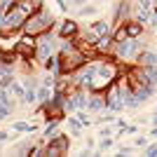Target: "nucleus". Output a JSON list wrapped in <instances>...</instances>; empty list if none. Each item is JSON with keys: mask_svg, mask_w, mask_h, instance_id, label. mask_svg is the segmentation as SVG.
Wrapping results in <instances>:
<instances>
[{"mask_svg": "<svg viewBox=\"0 0 157 157\" xmlns=\"http://www.w3.org/2000/svg\"><path fill=\"white\" fill-rule=\"evenodd\" d=\"M14 129H17V131H35V127L28 124V122H17V124H14Z\"/></svg>", "mask_w": 157, "mask_h": 157, "instance_id": "6ab92c4d", "label": "nucleus"}, {"mask_svg": "<svg viewBox=\"0 0 157 157\" xmlns=\"http://www.w3.org/2000/svg\"><path fill=\"white\" fill-rule=\"evenodd\" d=\"M124 31H127V38H138L141 33H143V26H141V21H127L124 24Z\"/></svg>", "mask_w": 157, "mask_h": 157, "instance_id": "4468645a", "label": "nucleus"}, {"mask_svg": "<svg viewBox=\"0 0 157 157\" xmlns=\"http://www.w3.org/2000/svg\"><path fill=\"white\" fill-rule=\"evenodd\" d=\"M113 49H115V56L120 61H129V59H136L138 54H141V42L136 38H124V40H120V42H115Z\"/></svg>", "mask_w": 157, "mask_h": 157, "instance_id": "39448f33", "label": "nucleus"}, {"mask_svg": "<svg viewBox=\"0 0 157 157\" xmlns=\"http://www.w3.org/2000/svg\"><path fill=\"white\" fill-rule=\"evenodd\" d=\"M0 28H7V10L0 7Z\"/></svg>", "mask_w": 157, "mask_h": 157, "instance_id": "412c9836", "label": "nucleus"}, {"mask_svg": "<svg viewBox=\"0 0 157 157\" xmlns=\"http://www.w3.org/2000/svg\"><path fill=\"white\" fill-rule=\"evenodd\" d=\"M127 7H129V5H127V0L122 2V5H117V10H115V21H117V24L127 17Z\"/></svg>", "mask_w": 157, "mask_h": 157, "instance_id": "a211bd4d", "label": "nucleus"}, {"mask_svg": "<svg viewBox=\"0 0 157 157\" xmlns=\"http://www.w3.org/2000/svg\"><path fill=\"white\" fill-rule=\"evenodd\" d=\"M117 75H120L117 63H113L110 59H96V61L85 63L80 68L75 82H78V87H82V89L103 92L113 82H117Z\"/></svg>", "mask_w": 157, "mask_h": 157, "instance_id": "f257e3e1", "label": "nucleus"}, {"mask_svg": "<svg viewBox=\"0 0 157 157\" xmlns=\"http://www.w3.org/2000/svg\"><path fill=\"white\" fill-rule=\"evenodd\" d=\"M38 38V45H35V56L38 59H49L52 56V52H54V35L52 33H40V35H35Z\"/></svg>", "mask_w": 157, "mask_h": 157, "instance_id": "423d86ee", "label": "nucleus"}, {"mask_svg": "<svg viewBox=\"0 0 157 157\" xmlns=\"http://www.w3.org/2000/svg\"><path fill=\"white\" fill-rule=\"evenodd\" d=\"M150 134H152V136H155V138H157V124H155V129H152V131H150Z\"/></svg>", "mask_w": 157, "mask_h": 157, "instance_id": "393cba45", "label": "nucleus"}, {"mask_svg": "<svg viewBox=\"0 0 157 157\" xmlns=\"http://www.w3.org/2000/svg\"><path fill=\"white\" fill-rule=\"evenodd\" d=\"M35 96H38L40 101H49V85H40L38 89H35Z\"/></svg>", "mask_w": 157, "mask_h": 157, "instance_id": "f3484780", "label": "nucleus"}, {"mask_svg": "<svg viewBox=\"0 0 157 157\" xmlns=\"http://www.w3.org/2000/svg\"><path fill=\"white\" fill-rule=\"evenodd\" d=\"M54 26V17L49 12H42V10H38V12H33L31 17L26 19V24H24V31L28 33V35H40V33L49 31V28Z\"/></svg>", "mask_w": 157, "mask_h": 157, "instance_id": "7ed1b4c3", "label": "nucleus"}, {"mask_svg": "<svg viewBox=\"0 0 157 157\" xmlns=\"http://www.w3.org/2000/svg\"><path fill=\"white\" fill-rule=\"evenodd\" d=\"M138 66H157V54L155 52H141L136 56Z\"/></svg>", "mask_w": 157, "mask_h": 157, "instance_id": "2eb2a0df", "label": "nucleus"}, {"mask_svg": "<svg viewBox=\"0 0 157 157\" xmlns=\"http://www.w3.org/2000/svg\"><path fill=\"white\" fill-rule=\"evenodd\" d=\"M66 152H68V136L52 138V143L45 148V155H49V157H59V155H66Z\"/></svg>", "mask_w": 157, "mask_h": 157, "instance_id": "1a4fd4ad", "label": "nucleus"}, {"mask_svg": "<svg viewBox=\"0 0 157 157\" xmlns=\"http://www.w3.org/2000/svg\"><path fill=\"white\" fill-rule=\"evenodd\" d=\"M78 120H80V122H82V124H89V117H87V115H82V113H80V115H78Z\"/></svg>", "mask_w": 157, "mask_h": 157, "instance_id": "5701e85b", "label": "nucleus"}, {"mask_svg": "<svg viewBox=\"0 0 157 157\" xmlns=\"http://www.w3.org/2000/svg\"><path fill=\"white\" fill-rule=\"evenodd\" d=\"M141 68H143L145 78L150 80L152 85H157V66H141Z\"/></svg>", "mask_w": 157, "mask_h": 157, "instance_id": "dca6fc26", "label": "nucleus"}, {"mask_svg": "<svg viewBox=\"0 0 157 157\" xmlns=\"http://www.w3.org/2000/svg\"><path fill=\"white\" fill-rule=\"evenodd\" d=\"M117 155H131V150H129V148H120Z\"/></svg>", "mask_w": 157, "mask_h": 157, "instance_id": "b1692460", "label": "nucleus"}, {"mask_svg": "<svg viewBox=\"0 0 157 157\" xmlns=\"http://www.w3.org/2000/svg\"><path fill=\"white\" fill-rule=\"evenodd\" d=\"M59 61H61V73H73L80 71L87 63V56L73 45H63V49L59 52Z\"/></svg>", "mask_w": 157, "mask_h": 157, "instance_id": "f03ea898", "label": "nucleus"}, {"mask_svg": "<svg viewBox=\"0 0 157 157\" xmlns=\"http://www.w3.org/2000/svg\"><path fill=\"white\" fill-rule=\"evenodd\" d=\"M87 108L92 113H101V110H105V96L101 92H94L92 96H89V101H87Z\"/></svg>", "mask_w": 157, "mask_h": 157, "instance_id": "9b49d317", "label": "nucleus"}, {"mask_svg": "<svg viewBox=\"0 0 157 157\" xmlns=\"http://www.w3.org/2000/svg\"><path fill=\"white\" fill-rule=\"evenodd\" d=\"M14 103H12V92L7 87H0V117H7L12 113Z\"/></svg>", "mask_w": 157, "mask_h": 157, "instance_id": "9d476101", "label": "nucleus"}, {"mask_svg": "<svg viewBox=\"0 0 157 157\" xmlns=\"http://www.w3.org/2000/svg\"><path fill=\"white\" fill-rule=\"evenodd\" d=\"M89 33L98 40V38H103V35H110V26H108L105 21H94L92 28H89Z\"/></svg>", "mask_w": 157, "mask_h": 157, "instance_id": "ddd939ff", "label": "nucleus"}, {"mask_svg": "<svg viewBox=\"0 0 157 157\" xmlns=\"http://www.w3.org/2000/svg\"><path fill=\"white\" fill-rule=\"evenodd\" d=\"M75 33H78V24H75L73 19H66L63 24H61V28H59V35L63 40H71Z\"/></svg>", "mask_w": 157, "mask_h": 157, "instance_id": "f8f14e48", "label": "nucleus"}, {"mask_svg": "<svg viewBox=\"0 0 157 157\" xmlns=\"http://www.w3.org/2000/svg\"><path fill=\"white\" fill-rule=\"evenodd\" d=\"M35 45H38V38L35 35H24V38L17 42V47H14V52L19 54V56H33L35 54Z\"/></svg>", "mask_w": 157, "mask_h": 157, "instance_id": "0eeeda50", "label": "nucleus"}, {"mask_svg": "<svg viewBox=\"0 0 157 157\" xmlns=\"http://www.w3.org/2000/svg\"><path fill=\"white\" fill-rule=\"evenodd\" d=\"M127 94H129V85H117V82H113L103 94L105 96V108L113 110V113L127 108Z\"/></svg>", "mask_w": 157, "mask_h": 157, "instance_id": "20e7f679", "label": "nucleus"}, {"mask_svg": "<svg viewBox=\"0 0 157 157\" xmlns=\"http://www.w3.org/2000/svg\"><path fill=\"white\" fill-rule=\"evenodd\" d=\"M152 122H155V124H157V113H155V117H152Z\"/></svg>", "mask_w": 157, "mask_h": 157, "instance_id": "a878e982", "label": "nucleus"}, {"mask_svg": "<svg viewBox=\"0 0 157 157\" xmlns=\"http://www.w3.org/2000/svg\"><path fill=\"white\" fill-rule=\"evenodd\" d=\"M87 101H89V96H87V92L80 87V89H75L71 96H66V108H68V110H80V108L87 105Z\"/></svg>", "mask_w": 157, "mask_h": 157, "instance_id": "6e6552de", "label": "nucleus"}, {"mask_svg": "<svg viewBox=\"0 0 157 157\" xmlns=\"http://www.w3.org/2000/svg\"><path fill=\"white\" fill-rule=\"evenodd\" d=\"M145 155H148V157H155V155H157V143H152L150 148L145 150Z\"/></svg>", "mask_w": 157, "mask_h": 157, "instance_id": "4be33fe9", "label": "nucleus"}, {"mask_svg": "<svg viewBox=\"0 0 157 157\" xmlns=\"http://www.w3.org/2000/svg\"><path fill=\"white\" fill-rule=\"evenodd\" d=\"M110 145H113V141H110V138H108V136H103V141H101V145H98V150L103 152V150H108Z\"/></svg>", "mask_w": 157, "mask_h": 157, "instance_id": "aec40b11", "label": "nucleus"}]
</instances>
